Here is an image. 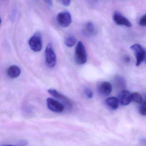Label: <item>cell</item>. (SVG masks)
Returning a JSON list of instances; mask_svg holds the SVG:
<instances>
[{"instance_id":"44dd1931","label":"cell","mask_w":146,"mask_h":146,"mask_svg":"<svg viewBox=\"0 0 146 146\" xmlns=\"http://www.w3.org/2000/svg\"><path fill=\"white\" fill-rule=\"evenodd\" d=\"M45 2H46L48 5L50 6L52 5V2L51 1H45Z\"/></svg>"},{"instance_id":"4fadbf2b","label":"cell","mask_w":146,"mask_h":146,"mask_svg":"<svg viewBox=\"0 0 146 146\" xmlns=\"http://www.w3.org/2000/svg\"><path fill=\"white\" fill-rule=\"evenodd\" d=\"M84 31L88 35H92L95 33V29L94 24L91 22H88L84 27Z\"/></svg>"},{"instance_id":"9a60e30c","label":"cell","mask_w":146,"mask_h":146,"mask_svg":"<svg viewBox=\"0 0 146 146\" xmlns=\"http://www.w3.org/2000/svg\"><path fill=\"white\" fill-rule=\"evenodd\" d=\"M131 99L134 102L137 103H142L143 98L141 95L137 92H134L131 94Z\"/></svg>"},{"instance_id":"8fae6325","label":"cell","mask_w":146,"mask_h":146,"mask_svg":"<svg viewBox=\"0 0 146 146\" xmlns=\"http://www.w3.org/2000/svg\"><path fill=\"white\" fill-rule=\"evenodd\" d=\"M21 74V70L17 65H12L8 68L7 74L8 76L11 78H15L18 77Z\"/></svg>"},{"instance_id":"52a82bcc","label":"cell","mask_w":146,"mask_h":146,"mask_svg":"<svg viewBox=\"0 0 146 146\" xmlns=\"http://www.w3.org/2000/svg\"><path fill=\"white\" fill-rule=\"evenodd\" d=\"M113 20L117 25H123L127 27H131L132 26L129 19L119 13H115L113 16Z\"/></svg>"},{"instance_id":"7a4b0ae2","label":"cell","mask_w":146,"mask_h":146,"mask_svg":"<svg viewBox=\"0 0 146 146\" xmlns=\"http://www.w3.org/2000/svg\"><path fill=\"white\" fill-rule=\"evenodd\" d=\"M45 61L47 66L49 68H53L56 65V56L51 44L47 46L45 50Z\"/></svg>"},{"instance_id":"e0dca14e","label":"cell","mask_w":146,"mask_h":146,"mask_svg":"<svg viewBox=\"0 0 146 146\" xmlns=\"http://www.w3.org/2000/svg\"><path fill=\"white\" fill-rule=\"evenodd\" d=\"M84 94L89 99H91L93 97V92L90 89L87 88L84 90Z\"/></svg>"},{"instance_id":"cb8c5ba5","label":"cell","mask_w":146,"mask_h":146,"mask_svg":"<svg viewBox=\"0 0 146 146\" xmlns=\"http://www.w3.org/2000/svg\"><path fill=\"white\" fill-rule=\"evenodd\" d=\"M144 60H145V62H146V53H145V58H144Z\"/></svg>"},{"instance_id":"3957f363","label":"cell","mask_w":146,"mask_h":146,"mask_svg":"<svg viewBox=\"0 0 146 146\" xmlns=\"http://www.w3.org/2000/svg\"><path fill=\"white\" fill-rule=\"evenodd\" d=\"M29 43L32 51L35 52H40L42 48V40L40 34L37 32L34 34L30 39Z\"/></svg>"},{"instance_id":"5bb4252c","label":"cell","mask_w":146,"mask_h":146,"mask_svg":"<svg viewBox=\"0 0 146 146\" xmlns=\"http://www.w3.org/2000/svg\"><path fill=\"white\" fill-rule=\"evenodd\" d=\"M77 39L73 36H69L66 38L65 40V44L67 46L71 47L73 46L76 42Z\"/></svg>"},{"instance_id":"d6986e66","label":"cell","mask_w":146,"mask_h":146,"mask_svg":"<svg viewBox=\"0 0 146 146\" xmlns=\"http://www.w3.org/2000/svg\"><path fill=\"white\" fill-rule=\"evenodd\" d=\"M60 2L61 4L64 6H69L70 5L71 3L70 1H69V0H67V1H61Z\"/></svg>"},{"instance_id":"603a6c76","label":"cell","mask_w":146,"mask_h":146,"mask_svg":"<svg viewBox=\"0 0 146 146\" xmlns=\"http://www.w3.org/2000/svg\"><path fill=\"white\" fill-rule=\"evenodd\" d=\"M1 146H15L13 145H9V144H3V145H1Z\"/></svg>"},{"instance_id":"5b68a950","label":"cell","mask_w":146,"mask_h":146,"mask_svg":"<svg viewBox=\"0 0 146 146\" xmlns=\"http://www.w3.org/2000/svg\"><path fill=\"white\" fill-rule=\"evenodd\" d=\"M57 21L60 26L63 28H66L70 25L72 22L71 14L66 11L61 12L57 15Z\"/></svg>"},{"instance_id":"ac0fdd59","label":"cell","mask_w":146,"mask_h":146,"mask_svg":"<svg viewBox=\"0 0 146 146\" xmlns=\"http://www.w3.org/2000/svg\"><path fill=\"white\" fill-rule=\"evenodd\" d=\"M139 24L143 27H146V14L141 18L139 20Z\"/></svg>"},{"instance_id":"7c38bea8","label":"cell","mask_w":146,"mask_h":146,"mask_svg":"<svg viewBox=\"0 0 146 146\" xmlns=\"http://www.w3.org/2000/svg\"><path fill=\"white\" fill-rule=\"evenodd\" d=\"M119 100L116 97H111L106 100L105 102L108 107L111 110H116L119 106Z\"/></svg>"},{"instance_id":"ba28073f","label":"cell","mask_w":146,"mask_h":146,"mask_svg":"<svg viewBox=\"0 0 146 146\" xmlns=\"http://www.w3.org/2000/svg\"><path fill=\"white\" fill-rule=\"evenodd\" d=\"M48 93L50 94L52 96L55 98L58 99L64 102L66 106L69 107L72 106V102H71L70 100L64 95L60 94L56 90L53 89H50L48 90Z\"/></svg>"},{"instance_id":"ffe728a7","label":"cell","mask_w":146,"mask_h":146,"mask_svg":"<svg viewBox=\"0 0 146 146\" xmlns=\"http://www.w3.org/2000/svg\"><path fill=\"white\" fill-rule=\"evenodd\" d=\"M141 143L142 146H146V139H142Z\"/></svg>"},{"instance_id":"2e32d148","label":"cell","mask_w":146,"mask_h":146,"mask_svg":"<svg viewBox=\"0 0 146 146\" xmlns=\"http://www.w3.org/2000/svg\"><path fill=\"white\" fill-rule=\"evenodd\" d=\"M140 113L143 116L146 115V101L142 103L140 108H139Z\"/></svg>"},{"instance_id":"277c9868","label":"cell","mask_w":146,"mask_h":146,"mask_svg":"<svg viewBox=\"0 0 146 146\" xmlns=\"http://www.w3.org/2000/svg\"><path fill=\"white\" fill-rule=\"evenodd\" d=\"M131 49L133 51L136 59V65L139 66L145 58V52L143 48L139 44H135L131 47Z\"/></svg>"},{"instance_id":"30bf717a","label":"cell","mask_w":146,"mask_h":146,"mask_svg":"<svg viewBox=\"0 0 146 146\" xmlns=\"http://www.w3.org/2000/svg\"><path fill=\"white\" fill-rule=\"evenodd\" d=\"M100 93L104 96L110 94L112 90V86L108 82H103L100 85L99 88Z\"/></svg>"},{"instance_id":"7402d4cb","label":"cell","mask_w":146,"mask_h":146,"mask_svg":"<svg viewBox=\"0 0 146 146\" xmlns=\"http://www.w3.org/2000/svg\"><path fill=\"white\" fill-rule=\"evenodd\" d=\"M125 60L127 62H129L130 61L129 58H128V57H126V58H125Z\"/></svg>"},{"instance_id":"8992f818","label":"cell","mask_w":146,"mask_h":146,"mask_svg":"<svg viewBox=\"0 0 146 146\" xmlns=\"http://www.w3.org/2000/svg\"><path fill=\"white\" fill-rule=\"evenodd\" d=\"M46 102L48 109L54 112H62L64 109V105L52 98H48Z\"/></svg>"},{"instance_id":"9c48e42d","label":"cell","mask_w":146,"mask_h":146,"mask_svg":"<svg viewBox=\"0 0 146 146\" xmlns=\"http://www.w3.org/2000/svg\"><path fill=\"white\" fill-rule=\"evenodd\" d=\"M131 100V94L129 91L123 90L120 93L119 101L121 105L124 106H127L130 103Z\"/></svg>"},{"instance_id":"6da1fadb","label":"cell","mask_w":146,"mask_h":146,"mask_svg":"<svg viewBox=\"0 0 146 146\" xmlns=\"http://www.w3.org/2000/svg\"><path fill=\"white\" fill-rule=\"evenodd\" d=\"M75 60L78 65H83L87 61V55L85 46L81 41L78 42L75 49Z\"/></svg>"}]
</instances>
